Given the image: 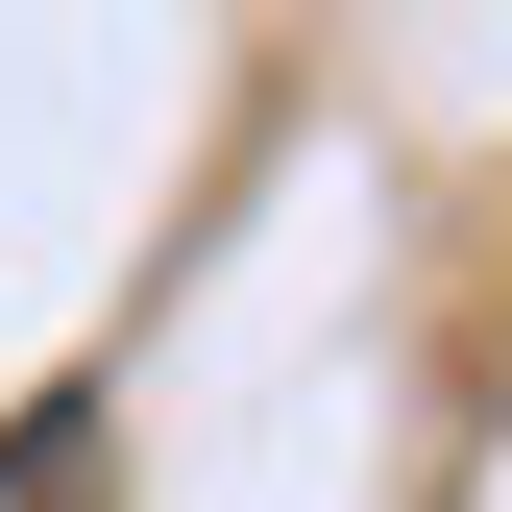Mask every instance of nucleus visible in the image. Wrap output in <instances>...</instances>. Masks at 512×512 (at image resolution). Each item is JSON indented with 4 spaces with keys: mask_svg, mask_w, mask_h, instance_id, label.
Wrapping results in <instances>:
<instances>
[{
    "mask_svg": "<svg viewBox=\"0 0 512 512\" xmlns=\"http://www.w3.org/2000/svg\"><path fill=\"white\" fill-rule=\"evenodd\" d=\"M0 512H98V439H74V415H25V439H0Z\"/></svg>",
    "mask_w": 512,
    "mask_h": 512,
    "instance_id": "obj_1",
    "label": "nucleus"
}]
</instances>
